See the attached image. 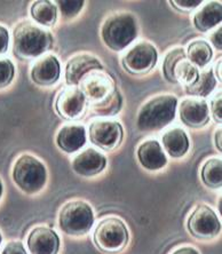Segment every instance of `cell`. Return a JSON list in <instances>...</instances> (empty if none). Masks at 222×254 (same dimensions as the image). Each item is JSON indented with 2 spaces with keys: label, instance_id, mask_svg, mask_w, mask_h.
Wrapping results in <instances>:
<instances>
[{
  "label": "cell",
  "instance_id": "6da1fadb",
  "mask_svg": "<svg viewBox=\"0 0 222 254\" xmlns=\"http://www.w3.org/2000/svg\"><path fill=\"white\" fill-rule=\"evenodd\" d=\"M54 44L52 33L30 21H22L13 30V53L20 59H35L50 51Z\"/></svg>",
  "mask_w": 222,
  "mask_h": 254
},
{
  "label": "cell",
  "instance_id": "7a4b0ae2",
  "mask_svg": "<svg viewBox=\"0 0 222 254\" xmlns=\"http://www.w3.org/2000/svg\"><path fill=\"white\" fill-rule=\"evenodd\" d=\"M178 99L174 95L156 96L142 106L137 118L138 129L141 132H156L174 121Z\"/></svg>",
  "mask_w": 222,
  "mask_h": 254
},
{
  "label": "cell",
  "instance_id": "3957f363",
  "mask_svg": "<svg viewBox=\"0 0 222 254\" xmlns=\"http://www.w3.org/2000/svg\"><path fill=\"white\" fill-rule=\"evenodd\" d=\"M138 37V22L130 13H117L109 16L101 29V38L105 46L120 52Z\"/></svg>",
  "mask_w": 222,
  "mask_h": 254
},
{
  "label": "cell",
  "instance_id": "277c9868",
  "mask_svg": "<svg viewBox=\"0 0 222 254\" xmlns=\"http://www.w3.org/2000/svg\"><path fill=\"white\" fill-rule=\"evenodd\" d=\"M13 180L22 191L39 192L47 181L46 167L31 155H22L13 167Z\"/></svg>",
  "mask_w": 222,
  "mask_h": 254
},
{
  "label": "cell",
  "instance_id": "5b68a950",
  "mask_svg": "<svg viewBox=\"0 0 222 254\" xmlns=\"http://www.w3.org/2000/svg\"><path fill=\"white\" fill-rule=\"evenodd\" d=\"M94 225L93 208L84 200H73L63 205L59 214V226L70 236H82Z\"/></svg>",
  "mask_w": 222,
  "mask_h": 254
},
{
  "label": "cell",
  "instance_id": "8992f818",
  "mask_svg": "<svg viewBox=\"0 0 222 254\" xmlns=\"http://www.w3.org/2000/svg\"><path fill=\"white\" fill-rule=\"evenodd\" d=\"M130 240L127 227L115 216L105 218L96 226L93 241L96 248L105 253H117L125 249Z\"/></svg>",
  "mask_w": 222,
  "mask_h": 254
},
{
  "label": "cell",
  "instance_id": "52a82bcc",
  "mask_svg": "<svg viewBox=\"0 0 222 254\" xmlns=\"http://www.w3.org/2000/svg\"><path fill=\"white\" fill-rule=\"evenodd\" d=\"M157 61L155 46L148 42H141L124 55L122 65L131 74H146L155 68Z\"/></svg>",
  "mask_w": 222,
  "mask_h": 254
},
{
  "label": "cell",
  "instance_id": "ba28073f",
  "mask_svg": "<svg viewBox=\"0 0 222 254\" xmlns=\"http://www.w3.org/2000/svg\"><path fill=\"white\" fill-rule=\"evenodd\" d=\"M188 230L194 237L210 240L220 234L221 222L216 213L208 205L201 204L188 219Z\"/></svg>",
  "mask_w": 222,
  "mask_h": 254
},
{
  "label": "cell",
  "instance_id": "9c48e42d",
  "mask_svg": "<svg viewBox=\"0 0 222 254\" xmlns=\"http://www.w3.org/2000/svg\"><path fill=\"white\" fill-rule=\"evenodd\" d=\"M89 140L103 150H112L122 143L124 130L118 122L96 121L89 125Z\"/></svg>",
  "mask_w": 222,
  "mask_h": 254
},
{
  "label": "cell",
  "instance_id": "30bf717a",
  "mask_svg": "<svg viewBox=\"0 0 222 254\" xmlns=\"http://www.w3.org/2000/svg\"><path fill=\"white\" fill-rule=\"evenodd\" d=\"M79 85L86 100L88 99L92 104L101 102L117 89L114 78L103 71L89 72L82 78Z\"/></svg>",
  "mask_w": 222,
  "mask_h": 254
},
{
  "label": "cell",
  "instance_id": "8fae6325",
  "mask_svg": "<svg viewBox=\"0 0 222 254\" xmlns=\"http://www.w3.org/2000/svg\"><path fill=\"white\" fill-rule=\"evenodd\" d=\"M86 96L78 87H69L63 89L56 98L55 110L59 116L66 121H74L84 113Z\"/></svg>",
  "mask_w": 222,
  "mask_h": 254
},
{
  "label": "cell",
  "instance_id": "7c38bea8",
  "mask_svg": "<svg viewBox=\"0 0 222 254\" xmlns=\"http://www.w3.org/2000/svg\"><path fill=\"white\" fill-rule=\"evenodd\" d=\"M100 70H103V65L99 59L89 54L76 55L67 63L66 83L70 87H77L86 74Z\"/></svg>",
  "mask_w": 222,
  "mask_h": 254
},
{
  "label": "cell",
  "instance_id": "4fadbf2b",
  "mask_svg": "<svg viewBox=\"0 0 222 254\" xmlns=\"http://www.w3.org/2000/svg\"><path fill=\"white\" fill-rule=\"evenodd\" d=\"M179 116L184 125L190 128L204 127L210 122V108L204 99H186L180 103Z\"/></svg>",
  "mask_w": 222,
  "mask_h": 254
},
{
  "label": "cell",
  "instance_id": "5bb4252c",
  "mask_svg": "<svg viewBox=\"0 0 222 254\" xmlns=\"http://www.w3.org/2000/svg\"><path fill=\"white\" fill-rule=\"evenodd\" d=\"M26 244L30 254H58L60 238L52 228L36 227L29 234Z\"/></svg>",
  "mask_w": 222,
  "mask_h": 254
},
{
  "label": "cell",
  "instance_id": "9a60e30c",
  "mask_svg": "<svg viewBox=\"0 0 222 254\" xmlns=\"http://www.w3.org/2000/svg\"><path fill=\"white\" fill-rule=\"evenodd\" d=\"M61 65L58 58L53 54L45 55L33 64L30 76L33 83L40 86H51L59 80Z\"/></svg>",
  "mask_w": 222,
  "mask_h": 254
},
{
  "label": "cell",
  "instance_id": "2e32d148",
  "mask_svg": "<svg viewBox=\"0 0 222 254\" xmlns=\"http://www.w3.org/2000/svg\"><path fill=\"white\" fill-rule=\"evenodd\" d=\"M107 166V158L95 149L89 148L74 157L73 170L81 177H94Z\"/></svg>",
  "mask_w": 222,
  "mask_h": 254
},
{
  "label": "cell",
  "instance_id": "e0dca14e",
  "mask_svg": "<svg viewBox=\"0 0 222 254\" xmlns=\"http://www.w3.org/2000/svg\"><path fill=\"white\" fill-rule=\"evenodd\" d=\"M138 159L142 167L148 171H158L167 164L166 155L159 142L148 140L140 144L138 149Z\"/></svg>",
  "mask_w": 222,
  "mask_h": 254
},
{
  "label": "cell",
  "instance_id": "ac0fdd59",
  "mask_svg": "<svg viewBox=\"0 0 222 254\" xmlns=\"http://www.w3.org/2000/svg\"><path fill=\"white\" fill-rule=\"evenodd\" d=\"M86 143V129L81 125L63 126L56 136L58 147L67 154H74Z\"/></svg>",
  "mask_w": 222,
  "mask_h": 254
},
{
  "label": "cell",
  "instance_id": "d6986e66",
  "mask_svg": "<svg viewBox=\"0 0 222 254\" xmlns=\"http://www.w3.org/2000/svg\"><path fill=\"white\" fill-rule=\"evenodd\" d=\"M222 6L221 2L211 1L194 15L193 23L198 31L206 32L221 23Z\"/></svg>",
  "mask_w": 222,
  "mask_h": 254
},
{
  "label": "cell",
  "instance_id": "ffe728a7",
  "mask_svg": "<svg viewBox=\"0 0 222 254\" xmlns=\"http://www.w3.org/2000/svg\"><path fill=\"white\" fill-rule=\"evenodd\" d=\"M161 141H163L164 149L172 158L183 157L190 147L187 133L179 127L167 130L161 137Z\"/></svg>",
  "mask_w": 222,
  "mask_h": 254
},
{
  "label": "cell",
  "instance_id": "44dd1931",
  "mask_svg": "<svg viewBox=\"0 0 222 254\" xmlns=\"http://www.w3.org/2000/svg\"><path fill=\"white\" fill-rule=\"evenodd\" d=\"M30 14L36 23L44 27H53L58 21V7L50 0H37L31 5Z\"/></svg>",
  "mask_w": 222,
  "mask_h": 254
},
{
  "label": "cell",
  "instance_id": "7402d4cb",
  "mask_svg": "<svg viewBox=\"0 0 222 254\" xmlns=\"http://www.w3.org/2000/svg\"><path fill=\"white\" fill-rule=\"evenodd\" d=\"M187 59L196 65L197 68H204L209 64L213 57V51L211 45L205 40H194L187 48Z\"/></svg>",
  "mask_w": 222,
  "mask_h": 254
},
{
  "label": "cell",
  "instance_id": "603a6c76",
  "mask_svg": "<svg viewBox=\"0 0 222 254\" xmlns=\"http://www.w3.org/2000/svg\"><path fill=\"white\" fill-rule=\"evenodd\" d=\"M216 85L217 79L214 77L213 70L209 69L203 71L202 73H199L196 83L191 86H187L184 88H186V93L188 95L206 98V96H209L213 92V89L216 88Z\"/></svg>",
  "mask_w": 222,
  "mask_h": 254
},
{
  "label": "cell",
  "instance_id": "cb8c5ba5",
  "mask_svg": "<svg viewBox=\"0 0 222 254\" xmlns=\"http://www.w3.org/2000/svg\"><path fill=\"white\" fill-rule=\"evenodd\" d=\"M199 71L196 65H194L188 59H183L176 63L173 70L175 84H182L184 87L191 86L196 83L199 77Z\"/></svg>",
  "mask_w": 222,
  "mask_h": 254
},
{
  "label": "cell",
  "instance_id": "d4e9b609",
  "mask_svg": "<svg viewBox=\"0 0 222 254\" xmlns=\"http://www.w3.org/2000/svg\"><path fill=\"white\" fill-rule=\"evenodd\" d=\"M202 180L209 188L218 189L222 186V162L221 159L212 158L205 162L202 167Z\"/></svg>",
  "mask_w": 222,
  "mask_h": 254
},
{
  "label": "cell",
  "instance_id": "484cf974",
  "mask_svg": "<svg viewBox=\"0 0 222 254\" xmlns=\"http://www.w3.org/2000/svg\"><path fill=\"white\" fill-rule=\"evenodd\" d=\"M123 98L118 88L99 103L92 104L93 110L100 116H115L122 110Z\"/></svg>",
  "mask_w": 222,
  "mask_h": 254
},
{
  "label": "cell",
  "instance_id": "4316f807",
  "mask_svg": "<svg viewBox=\"0 0 222 254\" xmlns=\"http://www.w3.org/2000/svg\"><path fill=\"white\" fill-rule=\"evenodd\" d=\"M183 59H187V54L182 47L174 48V50L168 52L166 57H165L163 63V74L168 83L175 84L174 77H173V70H174L176 63Z\"/></svg>",
  "mask_w": 222,
  "mask_h": 254
},
{
  "label": "cell",
  "instance_id": "83f0119b",
  "mask_svg": "<svg viewBox=\"0 0 222 254\" xmlns=\"http://www.w3.org/2000/svg\"><path fill=\"white\" fill-rule=\"evenodd\" d=\"M56 7L60 9L62 16L65 18H74L79 14L84 7L82 0H58L55 2Z\"/></svg>",
  "mask_w": 222,
  "mask_h": 254
},
{
  "label": "cell",
  "instance_id": "f1b7e54d",
  "mask_svg": "<svg viewBox=\"0 0 222 254\" xmlns=\"http://www.w3.org/2000/svg\"><path fill=\"white\" fill-rule=\"evenodd\" d=\"M15 76V66L8 59L0 60V88L12 83Z\"/></svg>",
  "mask_w": 222,
  "mask_h": 254
},
{
  "label": "cell",
  "instance_id": "f546056e",
  "mask_svg": "<svg viewBox=\"0 0 222 254\" xmlns=\"http://www.w3.org/2000/svg\"><path fill=\"white\" fill-rule=\"evenodd\" d=\"M202 0H171L170 3L180 12H190L202 5Z\"/></svg>",
  "mask_w": 222,
  "mask_h": 254
},
{
  "label": "cell",
  "instance_id": "4dcf8cb0",
  "mask_svg": "<svg viewBox=\"0 0 222 254\" xmlns=\"http://www.w3.org/2000/svg\"><path fill=\"white\" fill-rule=\"evenodd\" d=\"M211 114L217 123L221 124L222 123V94L221 92L214 96L211 101Z\"/></svg>",
  "mask_w": 222,
  "mask_h": 254
},
{
  "label": "cell",
  "instance_id": "1f68e13d",
  "mask_svg": "<svg viewBox=\"0 0 222 254\" xmlns=\"http://www.w3.org/2000/svg\"><path fill=\"white\" fill-rule=\"evenodd\" d=\"M1 254H28L21 242H10L3 248Z\"/></svg>",
  "mask_w": 222,
  "mask_h": 254
},
{
  "label": "cell",
  "instance_id": "d6a6232c",
  "mask_svg": "<svg viewBox=\"0 0 222 254\" xmlns=\"http://www.w3.org/2000/svg\"><path fill=\"white\" fill-rule=\"evenodd\" d=\"M9 32L5 27L0 25V55L5 54L8 50Z\"/></svg>",
  "mask_w": 222,
  "mask_h": 254
},
{
  "label": "cell",
  "instance_id": "836d02e7",
  "mask_svg": "<svg viewBox=\"0 0 222 254\" xmlns=\"http://www.w3.org/2000/svg\"><path fill=\"white\" fill-rule=\"evenodd\" d=\"M211 43L213 44V46L217 48L218 51L222 50V28L219 27V29L216 30L212 35H211Z\"/></svg>",
  "mask_w": 222,
  "mask_h": 254
},
{
  "label": "cell",
  "instance_id": "e575fe53",
  "mask_svg": "<svg viewBox=\"0 0 222 254\" xmlns=\"http://www.w3.org/2000/svg\"><path fill=\"white\" fill-rule=\"evenodd\" d=\"M172 254H199L194 248H189V246H184V248L178 249L176 251L173 252Z\"/></svg>",
  "mask_w": 222,
  "mask_h": 254
},
{
  "label": "cell",
  "instance_id": "d590c367",
  "mask_svg": "<svg viewBox=\"0 0 222 254\" xmlns=\"http://www.w3.org/2000/svg\"><path fill=\"white\" fill-rule=\"evenodd\" d=\"M221 134H222V130L221 128H219L216 132V135H214V142H216V147L218 150L220 152L222 151V145H221Z\"/></svg>",
  "mask_w": 222,
  "mask_h": 254
},
{
  "label": "cell",
  "instance_id": "8d00e7d4",
  "mask_svg": "<svg viewBox=\"0 0 222 254\" xmlns=\"http://www.w3.org/2000/svg\"><path fill=\"white\" fill-rule=\"evenodd\" d=\"M216 74H217V78L219 79V81L221 83V59H219L217 61V64H216Z\"/></svg>",
  "mask_w": 222,
  "mask_h": 254
},
{
  "label": "cell",
  "instance_id": "74e56055",
  "mask_svg": "<svg viewBox=\"0 0 222 254\" xmlns=\"http://www.w3.org/2000/svg\"><path fill=\"white\" fill-rule=\"evenodd\" d=\"M2 191H3V187H2L1 179H0V198H1V196H2Z\"/></svg>",
  "mask_w": 222,
  "mask_h": 254
},
{
  "label": "cell",
  "instance_id": "f35d334b",
  "mask_svg": "<svg viewBox=\"0 0 222 254\" xmlns=\"http://www.w3.org/2000/svg\"><path fill=\"white\" fill-rule=\"evenodd\" d=\"M1 242H2V236H1V234H0V245H1Z\"/></svg>",
  "mask_w": 222,
  "mask_h": 254
},
{
  "label": "cell",
  "instance_id": "ab89813d",
  "mask_svg": "<svg viewBox=\"0 0 222 254\" xmlns=\"http://www.w3.org/2000/svg\"><path fill=\"white\" fill-rule=\"evenodd\" d=\"M219 210H220V212H221V199H220V204H219Z\"/></svg>",
  "mask_w": 222,
  "mask_h": 254
}]
</instances>
